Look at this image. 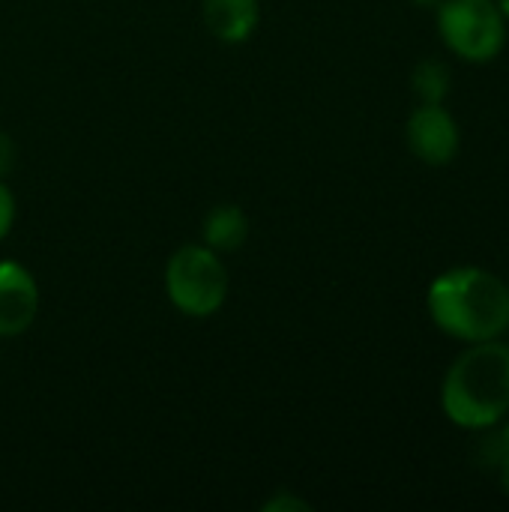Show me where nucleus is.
<instances>
[{
  "mask_svg": "<svg viewBox=\"0 0 509 512\" xmlns=\"http://www.w3.org/2000/svg\"><path fill=\"white\" fill-rule=\"evenodd\" d=\"M249 237V219L240 207L234 204H219L207 213L204 219V246L213 249L216 255L222 252H237Z\"/></svg>",
  "mask_w": 509,
  "mask_h": 512,
  "instance_id": "8",
  "label": "nucleus"
},
{
  "mask_svg": "<svg viewBox=\"0 0 509 512\" xmlns=\"http://www.w3.org/2000/svg\"><path fill=\"white\" fill-rule=\"evenodd\" d=\"M12 222H15V198H12L9 186H3V180H0V240L12 231Z\"/></svg>",
  "mask_w": 509,
  "mask_h": 512,
  "instance_id": "11",
  "label": "nucleus"
},
{
  "mask_svg": "<svg viewBox=\"0 0 509 512\" xmlns=\"http://www.w3.org/2000/svg\"><path fill=\"white\" fill-rule=\"evenodd\" d=\"M504 459H509V423L504 429H498L492 438H486V444H483V462L486 465L498 468Z\"/></svg>",
  "mask_w": 509,
  "mask_h": 512,
  "instance_id": "10",
  "label": "nucleus"
},
{
  "mask_svg": "<svg viewBox=\"0 0 509 512\" xmlns=\"http://www.w3.org/2000/svg\"><path fill=\"white\" fill-rule=\"evenodd\" d=\"M438 330L462 342H489L509 330V288L483 267H453L429 288Z\"/></svg>",
  "mask_w": 509,
  "mask_h": 512,
  "instance_id": "1",
  "label": "nucleus"
},
{
  "mask_svg": "<svg viewBox=\"0 0 509 512\" xmlns=\"http://www.w3.org/2000/svg\"><path fill=\"white\" fill-rule=\"evenodd\" d=\"M165 294L189 318H210L228 297L222 258L207 246H180L165 267Z\"/></svg>",
  "mask_w": 509,
  "mask_h": 512,
  "instance_id": "3",
  "label": "nucleus"
},
{
  "mask_svg": "<svg viewBox=\"0 0 509 512\" xmlns=\"http://www.w3.org/2000/svg\"><path fill=\"white\" fill-rule=\"evenodd\" d=\"M498 9L504 12V18H509V0H498Z\"/></svg>",
  "mask_w": 509,
  "mask_h": 512,
  "instance_id": "15",
  "label": "nucleus"
},
{
  "mask_svg": "<svg viewBox=\"0 0 509 512\" xmlns=\"http://www.w3.org/2000/svg\"><path fill=\"white\" fill-rule=\"evenodd\" d=\"M441 408L459 429H492L509 414V345L474 342L447 372Z\"/></svg>",
  "mask_w": 509,
  "mask_h": 512,
  "instance_id": "2",
  "label": "nucleus"
},
{
  "mask_svg": "<svg viewBox=\"0 0 509 512\" xmlns=\"http://www.w3.org/2000/svg\"><path fill=\"white\" fill-rule=\"evenodd\" d=\"M261 21L258 0H204L207 30L228 45L246 42Z\"/></svg>",
  "mask_w": 509,
  "mask_h": 512,
  "instance_id": "7",
  "label": "nucleus"
},
{
  "mask_svg": "<svg viewBox=\"0 0 509 512\" xmlns=\"http://www.w3.org/2000/svg\"><path fill=\"white\" fill-rule=\"evenodd\" d=\"M39 309V288L27 267L18 261H0V336L24 333Z\"/></svg>",
  "mask_w": 509,
  "mask_h": 512,
  "instance_id": "6",
  "label": "nucleus"
},
{
  "mask_svg": "<svg viewBox=\"0 0 509 512\" xmlns=\"http://www.w3.org/2000/svg\"><path fill=\"white\" fill-rule=\"evenodd\" d=\"M498 480H501V489L509 495V459L498 465Z\"/></svg>",
  "mask_w": 509,
  "mask_h": 512,
  "instance_id": "13",
  "label": "nucleus"
},
{
  "mask_svg": "<svg viewBox=\"0 0 509 512\" xmlns=\"http://www.w3.org/2000/svg\"><path fill=\"white\" fill-rule=\"evenodd\" d=\"M12 165H15V144L9 135L0 132V180L12 171Z\"/></svg>",
  "mask_w": 509,
  "mask_h": 512,
  "instance_id": "12",
  "label": "nucleus"
},
{
  "mask_svg": "<svg viewBox=\"0 0 509 512\" xmlns=\"http://www.w3.org/2000/svg\"><path fill=\"white\" fill-rule=\"evenodd\" d=\"M459 126L441 102H423L408 117V147L426 165H447L459 153Z\"/></svg>",
  "mask_w": 509,
  "mask_h": 512,
  "instance_id": "5",
  "label": "nucleus"
},
{
  "mask_svg": "<svg viewBox=\"0 0 509 512\" xmlns=\"http://www.w3.org/2000/svg\"><path fill=\"white\" fill-rule=\"evenodd\" d=\"M435 9L441 39L456 57L489 63L504 51L507 18L495 0H441Z\"/></svg>",
  "mask_w": 509,
  "mask_h": 512,
  "instance_id": "4",
  "label": "nucleus"
},
{
  "mask_svg": "<svg viewBox=\"0 0 509 512\" xmlns=\"http://www.w3.org/2000/svg\"><path fill=\"white\" fill-rule=\"evenodd\" d=\"M411 84L420 102H444L450 93V69L441 60H423L414 69Z\"/></svg>",
  "mask_w": 509,
  "mask_h": 512,
  "instance_id": "9",
  "label": "nucleus"
},
{
  "mask_svg": "<svg viewBox=\"0 0 509 512\" xmlns=\"http://www.w3.org/2000/svg\"><path fill=\"white\" fill-rule=\"evenodd\" d=\"M417 6H423V9H432V6H438L441 0H414Z\"/></svg>",
  "mask_w": 509,
  "mask_h": 512,
  "instance_id": "14",
  "label": "nucleus"
}]
</instances>
